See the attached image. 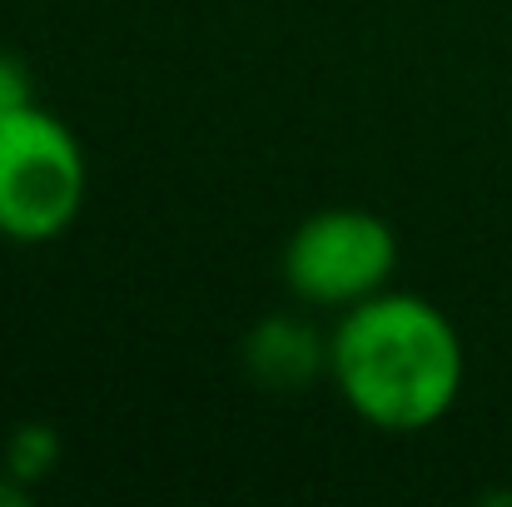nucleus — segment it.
Wrapping results in <instances>:
<instances>
[{
    "instance_id": "nucleus-6",
    "label": "nucleus",
    "mask_w": 512,
    "mask_h": 507,
    "mask_svg": "<svg viewBox=\"0 0 512 507\" xmlns=\"http://www.w3.org/2000/svg\"><path fill=\"white\" fill-rule=\"evenodd\" d=\"M25 105H35V80H30V70H25L20 55L0 50V120L15 115V110H25Z\"/></svg>"
},
{
    "instance_id": "nucleus-7",
    "label": "nucleus",
    "mask_w": 512,
    "mask_h": 507,
    "mask_svg": "<svg viewBox=\"0 0 512 507\" xmlns=\"http://www.w3.org/2000/svg\"><path fill=\"white\" fill-rule=\"evenodd\" d=\"M25 503H30V483L0 473V507H25Z\"/></svg>"
},
{
    "instance_id": "nucleus-1",
    "label": "nucleus",
    "mask_w": 512,
    "mask_h": 507,
    "mask_svg": "<svg viewBox=\"0 0 512 507\" xmlns=\"http://www.w3.org/2000/svg\"><path fill=\"white\" fill-rule=\"evenodd\" d=\"M329 378L378 433H423L443 423L468 378L458 324L423 294L383 289L343 309L329 334Z\"/></svg>"
},
{
    "instance_id": "nucleus-4",
    "label": "nucleus",
    "mask_w": 512,
    "mask_h": 507,
    "mask_svg": "<svg viewBox=\"0 0 512 507\" xmlns=\"http://www.w3.org/2000/svg\"><path fill=\"white\" fill-rule=\"evenodd\" d=\"M244 358L269 388H309L319 373H329V338L299 319H264L244 343Z\"/></svg>"
},
{
    "instance_id": "nucleus-5",
    "label": "nucleus",
    "mask_w": 512,
    "mask_h": 507,
    "mask_svg": "<svg viewBox=\"0 0 512 507\" xmlns=\"http://www.w3.org/2000/svg\"><path fill=\"white\" fill-rule=\"evenodd\" d=\"M55 453H60L55 433L40 428V423H30V428H20V433L10 438V448H5V473L20 478V483H35L40 473L55 468Z\"/></svg>"
},
{
    "instance_id": "nucleus-3",
    "label": "nucleus",
    "mask_w": 512,
    "mask_h": 507,
    "mask_svg": "<svg viewBox=\"0 0 512 507\" xmlns=\"http://www.w3.org/2000/svg\"><path fill=\"white\" fill-rule=\"evenodd\" d=\"M284 284L309 309H353L388 289L398 269V234L383 214L334 204L309 214L284 244Z\"/></svg>"
},
{
    "instance_id": "nucleus-2",
    "label": "nucleus",
    "mask_w": 512,
    "mask_h": 507,
    "mask_svg": "<svg viewBox=\"0 0 512 507\" xmlns=\"http://www.w3.org/2000/svg\"><path fill=\"white\" fill-rule=\"evenodd\" d=\"M90 194V160L75 130L40 100L0 120V239H60Z\"/></svg>"
}]
</instances>
